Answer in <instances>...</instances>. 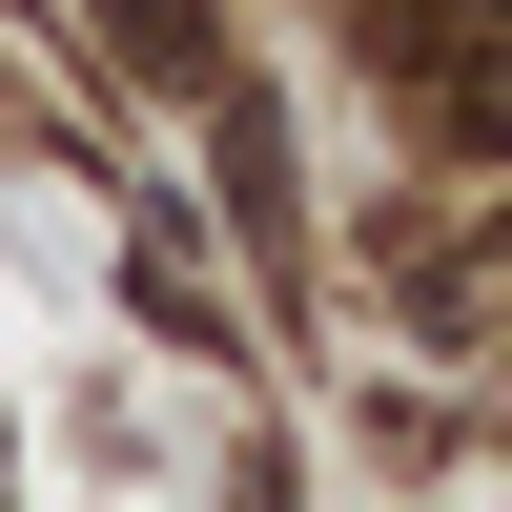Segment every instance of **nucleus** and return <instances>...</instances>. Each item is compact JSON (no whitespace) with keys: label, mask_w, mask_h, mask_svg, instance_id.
<instances>
[{"label":"nucleus","mask_w":512,"mask_h":512,"mask_svg":"<svg viewBox=\"0 0 512 512\" xmlns=\"http://www.w3.org/2000/svg\"><path fill=\"white\" fill-rule=\"evenodd\" d=\"M103 21L144 41V62H185V82H205V0H103Z\"/></svg>","instance_id":"1"}]
</instances>
